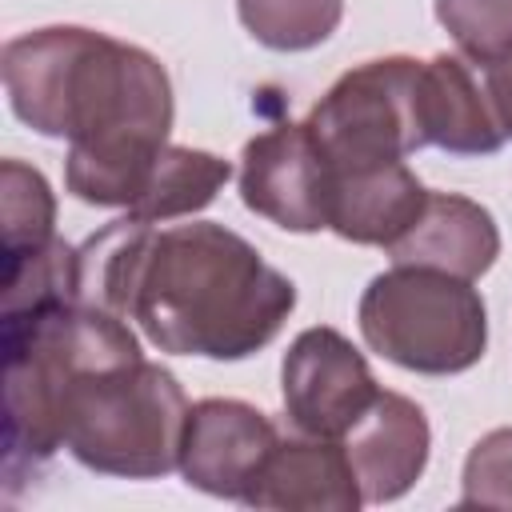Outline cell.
Here are the masks:
<instances>
[{
  "mask_svg": "<svg viewBox=\"0 0 512 512\" xmlns=\"http://www.w3.org/2000/svg\"><path fill=\"white\" fill-rule=\"evenodd\" d=\"M76 252L80 300L140 324L172 356L244 360L296 308V284L212 220L152 228L120 216Z\"/></svg>",
  "mask_w": 512,
  "mask_h": 512,
  "instance_id": "obj_1",
  "label": "cell"
},
{
  "mask_svg": "<svg viewBox=\"0 0 512 512\" xmlns=\"http://www.w3.org/2000/svg\"><path fill=\"white\" fill-rule=\"evenodd\" d=\"M0 76L16 120L68 140L64 188L96 208H132L172 132L164 64L80 24H52L4 44Z\"/></svg>",
  "mask_w": 512,
  "mask_h": 512,
  "instance_id": "obj_2",
  "label": "cell"
},
{
  "mask_svg": "<svg viewBox=\"0 0 512 512\" xmlns=\"http://www.w3.org/2000/svg\"><path fill=\"white\" fill-rule=\"evenodd\" d=\"M4 340V464H44L64 448V400L80 372L140 360L128 320L88 300L8 308Z\"/></svg>",
  "mask_w": 512,
  "mask_h": 512,
  "instance_id": "obj_3",
  "label": "cell"
},
{
  "mask_svg": "<svg viewBox=\"0 0 512 512\" xmlns=\"http://www.w3.org/2000/svg\"><path fill=\"white\" fill-rule=\"evenodd\" d=\"M188 408L180 380L144 356L92 368L64 400V448L100 476L156 480L180 464Z\"/></svg>",
  "mask_w": 512,
  "mask_h": 512,
  "instance_id": "obj_4",
  "label": "cell"
},
{
  "mask_svg": "<svg viewBox=\"0 0 512 512\" xmlns=\"http://www.w3.org/2000/svg\"><path fill=\"white\" fill-rule=\"evenodd\" d=\"M356 320L372 352L420 376L468 372L488 348L484 296L472 280L440 268L392 264L372 276Z\"/></svg>",
  "mask_w": 512,
  "mask_h": 512,
  "instance_id": "obj_5",
  "label": "cell"
},
{
  "mask_svg": "<svg viewBox=\"0 0 512 512\" xmlns=\"http://www.w3.org/2000/svg\"><path fill=\"white\" fill-rule=\"evenodd\" d=\"M308 132L332 172L404 160L428 144L424 60L380 56L344 72L308 112Z\"/></svg>",
  "mask_w": 512,
  "mask_h": 512,
  "instance_id": "obj_6",
  "label": "cell"
},
{
  "mask_svg": "<svg viewBox=\"0 0 512 512\" xmlns=\"http://www.w3.org/2000/svg\"><path fill=\"white\" fill-rule=\"evenodd\" d=\"M280 396L296 432L340 440L380 396L364 352L336 328H304L280 364Z\"/></svg>",
  "mask_w": 512,
  "mask_h": 512,
  "instance_id": "obj_7",
  "label": "cell"
},
{
  "mask_svg": "<svg viewBox=\"0 0 512 512\" xmlns=\"http://www.w3.org/2000/svg\"><path fill=\"white\" fill-rule=\"evenodd\" d=\"M240 200L248 212L288 232L328 228L332 164L312 140L308 124H276L244 144Z\"/></svg>",
  "mask_w": 512,
  "mask_h": 512,
  "instance_id": "obj_8",
  "label": "cell"
},
{
  "mask_svg": "<svg viewBox=\"0 0 512 512\" xmlns=\"http://www.w3.org/2000/svg\"><path fill=\"white\" fill-rule=\"evenodd\" d=\"M276 444L280 436L260 408L244 400L208 396L188 408L176 468L192 488L244 504Z\"/></svg>",
  "mask_w": 512,
  "mask_h": 512,
  "instance_id": "obj_9",
  "label": "cell"
},
{
  "mask_svg": "<svg viewBox=\"0 0 512 512\" xmlns=\"http://www.w3.org/2000/svg\"><path fill=\"white\" fill-rule=\"evenodd\" d=\"M340 444L356 468L364 504H388L424 476L432 432L416 400L380 388L376 404L340 436Z\"/></svg>",
  "mask_w": 512,
  "mask_h": 512,
  "instance_id": "obj_10",
  "label": "cell"
},
{
  "mask_svg": "<svg viewBox=\"0 0 512 512\" xmlns=\"http://www.w3.org/2000/svg\"><path fill=\"white\" fill-rule=\"evenodd\" d=\"M248 508L280 512H356L364 504L356 468L340 440H280L244 496Z\"/></svg>",
  "mask_w": 512,
  "mask_h": 512,
  "instance_id": "obj_11",
  "label": "cell"
},
{
  "mask_svg": "<svg viewBox=\"0 0 512 512\" xmlns=\"http://www.w3.org/2000/svg\"><path fill=\"white\" fill-rule=\"evenodd\" d=\"M424 200L428 188L404 160L332 172L328 228L352 244H372L388 252L416 224Z\"/></svg>",
  "mask_w": 512,
  "mask_h": 512,
  "instance_id": "obj_12",
  "label": "cell"
},
{
  "mask_svg": "<svg viewBox=\"0 0 512 512\" xmlns=\"http://www.w3.org/2000/svg\"><path fill=\"white\" fill-rule=\"evenodd\" d=\"M388 256L392 264L440 268L476 280L500 256V228L484 204L456 192H428L416 224L388 248Z\"/></svg>",
  "mask_w": 512,
  "mask_h": 512,
  "instance_id": "obj_13",
  "label": "cell"
},
{
  "mask_svg": "<svg viewBox=\"0 0 512 512\" xmlns=\"http://www.w3.org/2000/svg\"><path fill=\"white\" fill-rule=\"evenodd\" d=\"M424 132L452 156H492L504 144L492 100L460 56L424 60Z\"/></svg>",
  "mask_w": 512,
  "mask_h": 512,
  "instance_id": "obj_14",
  "label": "cell"
},
{
  "mask_svg": "<svg viewBox=\"0 0 512 512\" xmlns=\"http://www.w3.org/2000/svg\"><path fill=\"white\" fill-rule=\"evenodd\" d=\"M228 176H232V164L220 160L216 152L168 144L156 160V172H152L148 188L140 192V200L124 216L144 220V224H164V220H176V216H192V212H200L216 200V192L228 184Z\"/></svg>",
  "mask_w": 512,
  "mask_h": 512,
  "instance_id": "obj_15",
  "label": "cell"
},
{
  "mask_svg": "<svg viewBox=\"0 0 512 512\" xmlns=\"http://www.w3.org/2000/svg\"><path fill=\"white\" fill-rule=\"evenodd\" d=\"M236 12L256 44L272 52H308L336 32L344 0H236Z\"/></svg>",
  "mask_w": 512,
  "mask_h": 512,
  "instance_id": "obj_16",
  "label": "cell"
},
{
  "mask_svg": "<svg viewBox=\"0 0 512 512\" xmlns=\"http://www.w3.org/2000/svg\"><path fill=\"white\" fill-rule=\"evenodd\" d=\"M0 224H4V256L44 248L48 240H56L52 232L56 196L48 180L20 160L0 164Z\"/></svg>",
  "mask_w": 512,
  "mask_h": 512,
  "instance_id": "obj_17",
  "label": "cell"
},
{
  "mask_svg": "<svg viewBox=\"0 0 512 512\" xmlns=\"http://www.w3.org/2000/svg\"><path fill=\"white\" fill-rule=\"evenodd\" d=\"M436 20L476 64L512 48V0H436Z\"/></svg>",
  "mask_w": 512,
  "mask_h": 512,
  "instance_id": "obj_18",
  "label": "cell"
},
{
  "mask_svg": "<svg viewBox=\"0 0 512 512\" xmlns=\"http://www.w3.org/2000/svg\"><path fill=\"white\" fill-rule=\"evenodd\" d=\"M460 508H512V428L480 436L464 460Z\"/></svg>",
  "mask_w": 512,
  "mask_h": 512,
  "instance_id": "obj_19",
  "label": "cell"
},
{
  "mask_svg": "<svg viewBox=\"0 0 512 512\" xmlns=\"http://www.w3.org/2000/svg\"><path fill=\"white\" fill-rule=\"evenodd\" d=\"M484 92L492 100V112H496L504 136H512V48L484 64Z\"/></svg>",
  "mask_w": 512,
  "mask_h": 512,
  "instance_id": "obj_20",
  "label": "cell"
}]
</instances>
